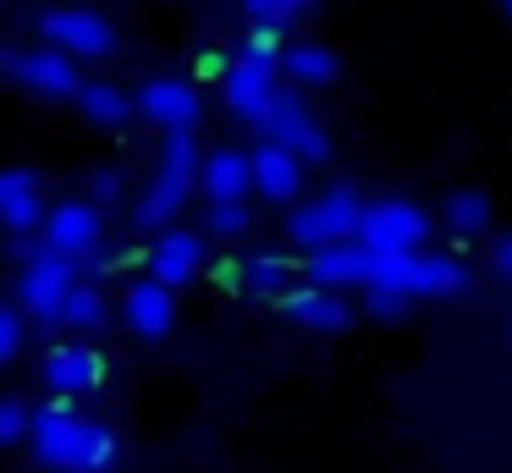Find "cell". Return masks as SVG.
I'll return each instance as SVG.
<instances>
[{
    "label": "cell",
    "mask_w": 512,
    "mask_h": 473,
    "mask_svg": "<svg viewBox=\"0 0 512 473\" xmlns=\"http://www.w3.org/2000/svg\"><path fill=\"white\" fill-rule=\"evenodd\" d=\"M369 286L380 292H397V297H457L468 292V264L457 253H375V275ZM364 286V292H369Z\"/></svg>",
    "instance_id": "obj_1"
},
{
    "label": "cell",
    "mask_w": 512,
    "mask_h": 473,
    "mask_svg": "<svg viewBox=\"0 0 512 473\" xmlns=\"http://www.w3.org/2000/svg\"><path fill=\"white\" fill-rule=\"evenodd\" d=\"M199 160H204V154L193 149L188 132H166V143H160V165H155V182H149V193L133 204V226L138 231L171 226V215H177V209L188 204V193L199 187Z\"/></svg>",
    "instance_id": "obj_2"
},
{
    "label": "cell",
    "mask_w": 512,
    "mask_h": 473,
    "mask_svg": "<svg viewBox=\"0 0 512 473\" xmlns=\"http://www.w3.org/2000/svg\"><path fill=\"white\" fill-rule=\"evenodd\" d=\"M23 270H17V314L39 319V325H61V308H67L72 286H78V264L50 253L45 242H23Z\"/></svg>",
    "instance_id": "obj_3"
},
{
    "label": "cell",
    "mask_w": 512,
    "mask_h": 473,
    "mask_svg": "<svg viewBox=\"0 0 512 473\" xmlns=\"http://www.w3.org/2000/svg\"><path fill=\"white\" fill-rule=\"evenodd\" d=\"M358 215H364L358 187L336 182V187H325L320 198H309V204L292 209V215H287V237H292V248L320 253V248H336V242H353L358 237Z\"/></svg>",
    "instance_id": "obj_4"
},
{
    "label": "cell",
    "mask_w": 512,
    "mask_h": 473,
    "mask_svg": "<svg viewBox=\"0 0 512 473\" xmlns=\"http://www.w3.org/2000/svg\"><path fill=\"white\" fill-rule=\"evenodd\" d=\"M430 237V215H424L413 198H375L358 215V248L369 253H419Z\"/></svg>",
    "instance_id": "obj_5"
},
{
    "label": "cell",
    "mask_w": 512,
    "mask_h": 473,
    "mask_svg": "<svg viewBox=\"0 0 512 473\" xmlns=\"http://www.w3.org/2000/svg\"><path fill=\"white\" fill-rule=\"evenodd\" d=\"M259 132H265V143H276V149L298 154L303 165H325V154H331V138L320 132L314 110L303 105V94H287V88L270 99V110H265V121H259Z\"/></svg>",
    "instance_id": "obj_6"
},
{
    "label": "cell",
    "mask_w": 512,
    "mask_h": 473,
    "mask_svg": "<svg viewBox=\"0 0 512 473\" xmlns=\"http://www.w3.org/2000/svg\"><path fill=\"white\" fill-rule=\"evenodd\" d=\"M276 55H237L232 66H226V77H221V99H226V110H232L243 127H259L265 121V110H270V99L281 94V83H276Z\"/></svg>",
    "instance_id": "obj_7"
},
{
    "label": "cell",
    "mask_w": 512,
    "mask_h": 473,
    "mask_svg": "<svg viewBox=\"0 0 512 473\" xmlns=\"http://www.w3.org/2000/svg\"><path fill=\"white\" fill-rule=\"evenodd\" d=\"M39 33H45V44H50V50H61L67 61H105V55L116 50L111 22L94 17V11H83V6L45 11V17H39Z\"/></svg>",
    "instance_id": "obj_8"
},
{
    "label": "cell",
    "mask_w": 512,
    "mask_h": 473,
    "mask_svg": "<svg viewBox=\"0 0 512 473\" xmlns=\"http://www.w3.org/2000/svg\"><path fill=\"white\" fill-rule=\"evenodd\" d=\"M100 209L89 204V198H61V204L45 209V226H39V242H45L50 253H61V259L83 264L94 259V248H100Z\"/></svg>",
    "instance_id": "obj_9"
},
{
    "label": "cell",
    "mask_w": 512,
    "mask_h": 473,
    "mask_svg": "<svg viewBox=\"0 0 512 473\" xmlns=\"http://www.w3.org/2000/svg\"><path fill=\"white\" fill-rule=\"evenodd\" d=\"M0 72L12 77V83H23L28 94H45V99H72L83 83L78 61H67L50 44H39V50H0Z\"/></svg>",
    "instance_id": "obj_10"
},
{
    "label": "cell",
    "mask_w": 512,
    "mask_h": 473,
    "mask_svg": "<svg viewBox=\"0 0 512 473\" xmlns=\"http://www.w3.org/2000/svg\"><path fill=\"white\" fill-rule=\"evenodd\" d=\"M39 380L61 396H89L105 385V352L83 347V341H56V347L39 358Z\"/></svg>",
    "instance_id": "obj_11"
},
{
    "label": "cell",
    "mask_w": 512,
    "mask_h": 473,
    "mask_svg": "<svg viewBox=\"0 0 512 473\" xmlns=\"http://www.w3.org/2000/svg\"><path fill=\"white\" fill-rule=\"evenodd\" d=\"M83 413L67 402H45L34 407V418H28V451H34L39 468L50 473H67V457H72V435H78Z\"/></svg>",
    "instance_id": "obj_12"
},
{
    "label": "cell",
    "mask_w": 512,
    "mask_h": 473,
    "mask_svg": "<svg viewBox=\"0 0 512 473\" xmlns=\"http://www.w3.org/2000/svg\"><path fill=\"white\" fill-rule=\"evenodd\" d=\"M199 110H204L199 88L182 83V77H155V83L138 88V116L155 121L160 132H193Z\"/></svg>",
    "instance_id": "obj_13"
},
{
    "label": "cell",
    "mask_w": 512,
    "mask_h": 473,
    "mask_svg": "<svg viewBox=\"0 0 512 473\" xmlns=\"http://www.w3.org/2000/svg\"><path fill=\"white\" fill-rule=\"evenodd\" d=\"M276 308L292 319V325L314 330V336H336V330L353 325V308H347V297H342V292H325V286H314V281H298Z\"/></svg>",
    "instance_id": "obj_14"
},
{
    "label": "cell",
    "mask_w": 512,
    "mask_h": 473,
    "mask_svg": "<svg viewBox=\"0 0 512 473\" xmlns=\"http://www.w3.org/2000/svg\"><path fill=\"white\" fill-rule=\"evenodd\" d=\"M369 275H375V253L358 248V242L320 248V253H309V264H303V281L325 286V292H358V286H369Z\"/></svg>",
    "instance_id": "obj_15"
},
{
    "label": "cell",
    "mask_w": 512,
    "mask_h": 473,
    "mask_svg": "<svg viewBox=\"0 0 512 473\" xmlns=\"http://www.w3.org/2000/svg\"><path fill=\"white\" fill-rule=\"evenodd\" d=\"M199 270H204V237L199 231H182V226L160 231L155 248H149V281L177 292V286H188Z\"/></svg>",
    "instance_id": "obj_16"
},
{
    "label": "cell",
    "mask_w": 512,
    "mask_h": 473,
    "mask_svg": "<svg viewBox=\"0 0 512 473\" xmlns=\"http://www.w3.org/2000/svg\"><path fill=\"white\" fill-rule=\"evenodd\" d=\"M45 226V193H39L34 171H0V231L6 237H28Z\"/></svg>",
    "instance_id": "obj_17"
},
{
    "label": "cell",
    "mask_w": 512,
    "mask_h": 473,
    "mask_svg": "<svg viewBox=\"0 0 512 473\" xmlns=\"http://www.w3.org/2000/svg\"><path fill=\"white\" fill-rule=\"evenodd\" d=\"M199 187L210 204H248L254 193V165L243 149H215L199 160Z\"/></svg>",
    "instance_id": "obj_18"
},
{
    "label": "cell",
    "mask_w": 512,
    "mask_h": 473,
    "mask_svg": "<svg viewBox=\"0 0 512 473\" xmlns=\"http://www.w3.org/2000/svg\"><path fill=\"white\" fill-rule=\"evenodd\" d=\"M122 319H127V330H138V336H166L171 330V319H177V297H171V286H160V281H133L122 292Z\"/></svg>",
    "instance_id": "obj_19"
},
{
    "label": "cell",
    "mask_w": 512,
    "mask_h": 473,
    "mask_svg": "<svg viewBox=\"0 0 512 473\" xmlns=\"http://www.w3.org/2000/svg\"><path fill=\"white\" fill-rule=\"evenodd\" d=\"M248 165H254V193L265 198V204H292L303 187V160L287 149H276V143H259L254 154H248Z\"/></svg>",
    "instance_id": "obj_20"
},
{
    "label": "cell",
    "mask_w": 512,
    "mask_h": 473,
    "mask_svg": "<svg viewBox=\"0 0 512 473\" xmlns=\"http://www.w3.org/2000/svg\"><path fill=\"white\" fill-rule=\"evenodd\" d=\"M237 286L248 297H259V303H281L298 286V270L287 259H276V253H254L248 264H237Z\"/></svg>",
    "instance_id": "obj_21"
},
{
    "label": "cell",
    "mask_w": 512,
    "mask_h": 473,
    "mask_svg": "<svg viewBox=\"0 0 512 473\" xmlns=\"http://www.w3.org/2000/svg\"><path fill=\"white\" fill-rule=\"evenodd\" d=\"M276 72L292 77L298 88H325V83H336V55L325 50V44H287Z\"/></svg>",
    "instance_id": "obj_22"
},
{
    "label": "cell",
    "mask_w": 512,
    "mask_h": 473,
    "mask_svg": "<svg viewBox=\"0 0 512 473\" xmlns=\"http://www.w3.org/2000/svg\"><path fill=\"white\" fill-rule=\"evenodd\" d=\"M72 105L83 110L89 127H122L127 110H133V99H127L122 88H111V83H89V77H83L78 94H72Z\"/></svg>",
    "instance_id": "obj_23"
},
{
    "label": "cell",
    "mask_w": 512,
    "mask_h": 473,
    "mask_svg": "<svg viewBox=\"0 0 512 473\" xmlns=\"http://www.w3.org/2000/svg\"><path fill=\"white\" fill-rule=\"evenodd\" d=\"M111 457H116V435H111V424H94V418H83L78 435H72L67 473H100Z\"/></svg>",
    "instance_id": "obj_24"
},
{
    "label": "cell",
    "mask_w": 512,
    "mask_h": 473,
    "mask_svg": "<svg viewBox=\"0 0 512 473\" xmlns=\"http://www.w3.org/2000/svg\"><path fill=\"white\" fill-rule=\"evenodd\" d=\"M105 319H111V303L100 297V286H89V281L72 286L67 308H61V325H67V330H100Z\"/></svg>",
    "instance_id": "obj_25"
},
{
    "label": "cell",
    "mask_w": 512,
    "mask_h": 473,
    "mask_svg": "<svg viewBox=\"0 0 512 473\" xmlns=\"http://www.w3.org/2000/svg\"><path fill=\"white\" fill-rule=\"evenodd\" d=\"M441 220H446V231H457V237H474V231L490 226V198L485 193H452L441 204Z\"/></svg>",
    "instance_id": "obj_26"
},
{
    "label": "cell",
    "mask_w": 512,
    "mask_h": 473,
    "mask_svg": "<svg viewBox=\"0 0 512 473\" xmlns=\"http://www.w3.org/2000/svg\"><path fill=\"white\" fill-rule=\"evenodd\" d=\"M28 407L17 402V396H0V451H12V446H23L28 440Z\"/></svg>",
    "instance_id": "obj_27"
},
{
    "label": "cell",
    "mask_w": 512,
    "mask_h": 473,
    "mask_svg": "<svg viewBox=\"0 0 512 473\" xmlns=\"http://www.w3.org/2000/svg\"><path fill=\"white\" fill-rule=\"evenodd\" d=\"M248 226H254V209L248 204H210V231L215 237L232 242V237H243Z\"/></svg>",
    "instance_id": "obj_28"
},
{
    "label": "cell",
    "mask_w": 512,
    "mask_h": 473,
    "mask_svg": "<svg viewBox=\"0 0 512 473\" xmlns=\"http://www.w3.org/2000/svg\"><path fill=\"white\" fill-rule=\"evenodd\" d=\"M122 193H127V182H122V171H116V165H100V171L89 176V204L94 209H111Z\"/></svg>",
    "instance_id": "obj_29"
},
{
    "label": "cell",
    "mask_w": 512,
    "mask_h": 473,
    "mask_svg": "<svg viewBox=\"0 0 512 473\" xmlns=\"http://www.w3.org/2000/svg\"><path fill=\"white\" fill-rule=\"evenodd\" d=\"M17 352H23V314L0 308V363H12Z\"/></svg>",
    "instance_id": "obj_30"
},
{
    "label": "cell",
    "mask_w": 512,
    "mask_h": 473,
    "mask_svg": "<svg viewBox=\"0 0 512 473\" xmlns=\"http://www.w3.org/2000/svg\"><path fill=\"white\" fill-rule=\"evenodd\" d=\"M243 11H248V22H254V28H281V22L292 17L287 0H243Z\"/></svg>",
    "instance_id": "obj_31"
},
{
    "label": "cell",
    "mask_w": 512,
    "mask_h": 473,
    "mask_svg": "<svg viewBox=\"0 0 512 473\" xmlns=\"http://www.w3.org/2000/svg\"><path fill=\"white\" fill-rule=\"evenodd\" d=\"M364 308H369L375 319H402V314H408V297H397V292H380V286H369V292H364Z\"/></svg>",
    "instance_id": "obj_32"
},
{
    "label": "cell",
    "mask_w": 512,
    "mask_h": 473,
    "mask_svg": "<svg viewBox=\"0 0 512 473\" xmlns=\"http://www.w3.org/2000/svg\"><path fill=\"white\" fill-rule=\"evenodd\" d=\"M276 39H281V28H254L248 33V55H276Z\"/></svg>",
    "instance_id": "obj_33"
},
{
    "label": "cell",
    "mask_w": 512,
    "mask_h": 473,
    "mask_svg": "<svg viewBox=\"0 0 512 473\" xmlns=\"http://www.w3.org/2000/svg\"><path fill=\"white\" fill-rule=\"evenodd\" d=\"M490 259H496V270H501V275H507V281H512V237H501L496 248H490Z\"/></svg>",
    "instance_id": "obj_34"
},
{
    "label": "cell",
    "mask_w": 512,
    "mask_h": 473,
    "mask_svg": "<svg viewBox=\"0 0 512 473\" xmlns=\"http://www.w3.org/2000/svg\"><path fill=\"white\" fill-rule=\"evenodd\" d=\"M287 6H292V11H309V6H314V0H287Z\"/></svg>",
    "instance_id": "obj_35"
},
{
    "label": "cell",
    "mask_w": 512,
    "mask_h": 473,
    "mask_svg": "<svg viewBox=\"0 0 512 473\" xmlns=\"http://www.w3.org/2000/svg\"><path fill=\"white\" fill-rule=\"evenodd\" d=\"M507 11H512V0H507Z\"/></svg>",
    "instance_id": "obj_36"
}]
</instances>
